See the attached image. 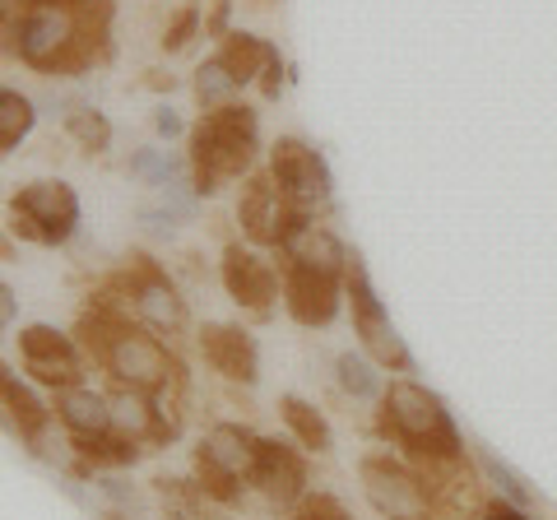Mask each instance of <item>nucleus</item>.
Masks as SVG:
<instances>
[{"label": "nucleus", "instance_id": "nucleus-1", "mask_svg": "<svg viewBox=\"0 0 557 520\" xmlns=\"http://www.w3.org/2000/svg\"><path fill=\"white\" fill-rule=\"evenodd\" d=\"M381 423L395 432V442L413 460H465V442L450 409L437 391L418 386V381H391L381 391Z\"/></svg>", "mask_w": 557, "mask_h": 520}, {"label": "nucleus", "instance_id": "nucleus-2", "mask_svg": "<svg viewBox=\"0 0 557 520\" xmlns=\"http://www.w3.org/2000/svg\"><path fill=\"white\" fill-rule=\"evenodd\" d=\"M256 159V112L223 102V108L205 112L190 131V168H196V190L209 196L219 190L223 177L247 172Z\"/></svg>", "mask_w": 557, "mask_h": 520}, {"label": "nucleus", "instance_id": "nucleus-3", "mask_svg": "<svg viewBox=\"0 0 557 520\" xmlns=\"http://www.w3.org/2000/svg\"><path fill=\"white\" fill-rule=\"evenodd\" d=\"M89 10H61V5L28 0V14L20 24V57L33 71H79V65H89L94 51L84 42Z\"/></svg>", "mask_w": 557, "mask_h": 520}, {"label": "nucleus", "instance_id": "nucleus-4", "mask_svg": "<svg viewBox=\"0 0 557 520\" xmlns=\"http://www.w3.org/2000/svg\"><path fill=\"white\" fill-rule=\"evenodd\" d=\"M98 358L108 362V372L121 381V386L153 395V405L159 409H163L168 386H182V362L163 349L159 335L135 331V325H121V331L98 349Z\"/></svg>", "mask_w": 557, "mask_h": 520}, {"label": "nucleus", "instance_id": "nucleus-5", "mask_svg": "<svg viewBox=\"0 0 557 520\" xmlns=\"http://www.w3.org/2000/svg\"><path fill=\"white\" fill-rule=\"evenodd\" d=\"M344 293H348V307H354V331L362 339V349H368V358L376 362V368L409 372L413 354L391 325V311H386V302L376 298V288H372V280H368V270H362L358 256H348V265H344Z\"/></svg>", "mask_w": 557, "mask_h": 520}, {"label": "nucleus", "instance_id": "nucleus-6", "mask_svg": "<svg viewBox=\"0 0 557 520\" xmlns=\"http://www.w3.org/2000/svg\"><path fill=\"white\" fill-rule=\"evenodd\" d=\"M362 493L381 520H432V493L418 470L391 456H362L358 465Z\"/></svg>", "mask_w": 557, "mask_h": 520}, {"label": "nucleus", "instance_id": "nucleus-7", "mask_svg": "<svg viewBox=\"0 0 557 520\" xmlns=\"http://www.w3.org/2000/svg\"><path fill=\"white\" fill-rule=\"evenodd\" d=\"M14 223L10 228L38 242V247H57L79 228V196L65 182H33L10 200Z\"/></svg>", "mask_w": 557, "mask_h": 520}, {"label": "nucleus", "instance_id": "nucleus-8", "mask_svg": "<svg viewBox=\"0 0 557 520\" xmlns=\"http://www.w3.org/2000/svg\"><path fill=\"white\" fill-rule=\"evenodd\" d=\"M237 219H242V228H247V237L260 242V247H288V242L307 228V210L293 205L284 190L274 186L270 172H256V177L242 186Z\"/></svg>", "mask_w": 557, "mask_h": 520}, {"label": "nucleus", "instance_id": "nucleus-9", "mask_svg": "<svg viewBox=\"0 0 557 520\" xmlns=\"http://www.w3.org/2000/svg\"><path fill=\"white\" fill-rule=\"evenodd\" d=\"M256 442L247 428H237V423H219L214 432L205 437L200 446V488L209 497H219V502H233L237 497V483L242 479H251V460H256Z\"/></svg>", "mask_w": 557, "mask_h": 520}, {"label": "nucleus", "instance_id": "nucleus-10", "mask_svg": "<svg viewBox=\"0 0 557 520\" xmlns=\"http://www.w3.org/2000/svg\"><path fill=\"white\" fill-rule=\"evenodd\" d=\"M284 302H288V317L298 325H330L344 307V274L335 270H317V265H302V260H288V274H284Z\"/></svg>", "mask_w": 557, "mask_h": 520}, {"label": "nucleus", "instance_id": "nucleus-11", "mask_svg": "<svg viewBox=\"0 0 557 520\" xmlns=\"http://www.w3.org/2000/svg\"><path fill=\"white\" fill-rule=\"evenodd\" d=\"M270 177L293 205H302V210L330 200V168L321 153L302 140H278L270 149Z\"/></svg>", "mask_w": 557, "mask_h": 520}, {"label": "nucleus", "instance_id": "nucleus-12", "mask_svg": "<svg viewBox=\"0 0 557 520\" xmlns=\"http://www.w3.org/2000/svg\"><path fill=\"white\" fill-rule=\"evenodd\" d=\"M247 483L265 502H274V507H293V502H302V493H307V465L293 446H278V442L260 437Z\"/></svg>", "mask_w": 557, "mask_h": 520}, {"label": "nucleus", "instance_id": "nucleus-13", "mask_svg": "<svg viewBox=\"0 0 557 520\" xmlns=\"http://www.w3.org/2000/svg\"><path fill=\"white\" fill-rule=\"evenodd\" d=\"M20 349H24V368L33 372V381L57 386V391L79 386V376H84L79 354L61 331H51V325H28V331L20 335Z\"/></svg>", "mask_w": 557, "mask_h": 520}, {"label": "nucleus", "instance_id": "nucleus-14", "mask_svg": "<svg viewBox=\"0 0 557 520\" xmlns=\"http://www.w3.org/2000/svg\"><path fill=\"white\" fill-rule=\"evenodd\" d=\"M135 265L121 284H126V302L135 307V317H145L149 325H159V331H177L186 325V307L177 298V288H172L159 265H149V256H131Z\"/></svg>", "mask_w": 557, "mask_h": 520}, {"label": "nucleus", "instance_id": "nucleus-15", "mask_svg": "<svg viewBox=\"0 0 557 520\" xmlns=\"http://www.w3.org/2000/svg\"><path fill=\"white\" fill-rule=\"evenodd\" d=\"M223 288H228V298H233L237 307H247V311H270L274 298H278L274 270H270L260 256L242 251V247L223 251Z\"/></svg>", "mask_w": 557, "mask_h": 520}, {"label": "nucleus", "instance_id": "nucleus-16", "mask_svg": "<svg viewBox=\"0 0 557 520\" xmlns=\"http://www.w3.org/2000/svg\"><path fill=\"white\" fill-rule=\"evenodd\" d=\"M200 354L214 372H223L228 381H256V344L247 331L237 325H205L200 331Z\"/></svg>", "mask_w": 557, "mask_h": 520}, {"label": "nucleus", "instance_id": "nucleus-17", "mask_svg": "<svg viewBox=\"0 0 557 520\" xmlns=\"http://www.w3.org/2000/svg\"><path fill=\"white\" fill-rule=\"evenodd\" d=\"M57 413L61 423L75 432V437H102L112 432V400L98 391H84V386H70L57 395Z\"/></svg>", "mask_w": 557, "mask_h": 520}, {"label": "nucleus", "instance_id": "nucleus-18", "mask_svg": "<svg viewBox=\"0 0 557 520\" xmlns=\"http://www.w3.org/2000/svg\"><path fill=\"white\" fill-rule=\"evenodd\" d=\"M0 409H5V419L24 432V437H38V432L47 428V409L42 400L33 395L20 376H14L5 362H0Z\"/></svg>", "mask_w": 557, "mask_h": 520}, {"label": "nucleus", "instance_id": "nucleus-19", "mask_svg": "<svg viewBox=\"0 0 557 520\" xmlns=\"http://www.w3.org/2000/svg\"><path fill=\"white\" fill-rule=\"evenodd\" d=\"M274 57H278V51L265 38H251V33H233V38L223 42V51H219L223 71H228L237 84H251L256 75H265V65Z\"/></svg>", "mask_w": 557, "mask_h": 520}, {"label": "nucleus", "instance_id": "nucleus-20", "mask_svg": "<svg viewBox=\"0 0 557 520\" xmlns=\"http://www.w3.org/2000/svg\"><path fill=\"white\" fill-rule=\"evenodd\" d=\"M278 409H284V423L293 428V437H298L307 450H317V456H321V450L335 446V437H330V423L321 419V409L307 405L302 395H284V405H278Z\"/></svg>", "mask_w": 557, "mask_h": 520}, {"label": "nucleus", "instance_id": "nucleus-21", "mask_svg": "<svg viewBox=\"0 0 557 520\" xmlns=\"http://www.w3.org/2000/svg\"><path fill=\"white\" fill-rule=\"evenodd\" d=\"M33 121H38V112H33V102L24 94L0 89V153H10L14 145H20L33 131Z\"/></svg>", "mask_w": 557, "mask_h": 520}, {"label": "nucleus", "instance_id": "nucleus-22", "mask_svg": "<svg viewBox=\"0 0 557 520\" xmlns=\"http://www.w3.org/2000/svg\"><path fill=\"white\" fill-rule=\"evenodd\" d=\"M339 386L348 391V395H358V400H376L381 391V376H376V368H372V358H358V354H339Z\"/></svg>", "mask_w": 557, "mask_h": 520}, {"label": "nucleus", "instance_id": "nucleus-23", "mask_svg": "<svg viewBox=\"0 0 557 520\" xmlns=\"http://www.w3.org/2000/svg\"><path fill=\"white\" fill-rule=\"evenodd\" d=\"M483 470H487V479H493L497 488H502V497L516 502V507H530V502H534V488H525V479H520L511 465H502L493 450H483Z\"/></svg>", "mask_w": 557, "mask_h": 520}, {"label": "nucleus", "instance_id": "nucleus-24", "mask_svg": "<svg viewBox=\"0 0 557 520\" xmlns=\"http://www.w3.org/2000/svg\"><path fill=\"white\" fill-rule=\"evenodd\" d=\"M70 135L84 145V149H108L112 145V126H108V116L102 112H75L70 116Z\"/></svg>", "mask_w": 557, "mask_h": 520}, {"label": "nucleus", "instance_id": "nucleus-25", "mask_svg": "<svg viewBox=\"0 0 557 520\" xmlns=\"http://www.w3.org/2000/svg\"><path fill=\"white\" fill-rule=\"evenodd\" d=\"M233 89H237V79L223 71V61H219V57L196 71V94H200V102H219V108H223V98H228Z\"/></svg>", "mask_w": 557, "mask_h": 520}, {"label": "nucleus", "instance_id": "nucleus-26", "mask_svg": "<svg viewBox=\"0 0 557 520\" xmlns=\"http://www.w3.org/2000/svg\"><path fill=\"white\" fill-rule=\"evenodd\" d=\"M298 520H354L344 511V502L339 497H330V493H317V497H302V507H298Z\"/></svg>", "mask_w": 557, "mask_h": 520}, {"label": "nucleus", "instance_id": "nucleus-27", "mask_svg": "<svg viewBox=\"0 0 557 520\" xmlns=\"http://www.w3.org/2000/svg\"><path fill=\"white\" fill-rule=\"evenodd\" d=\"M131 172H139V177H149L153 186H168V177H172L177 168H172L168 159H159V153H135V159H131Z\"/></svg>", "mask_w": 557, "mask_h": 520}, {"label": "nucleus", "instance_id": "nucleus-28", "mask_svg": "<svg viewBox=\"0 0 557 520\" xmlns=\"http://www.w3.org/2000/svg\"><path fill=\"white\" fill-rule=\"evenodd\" d=\"M479 520H534L525 507H516V502L507 497H497V502H487V507L479 511Z\"/></svg>", "mask_w": 557, "mask_h": 520}, {"label": "nucleus", "instance_id": "nucleus-29", "mask_svg": "<svg viewBox=\"0 0 557 520\" xmlns=\"http://www.w3.org/2000/svg\"><path fill=\"white\" fill-rule=\"evenodd\" d=\"M196 20H200V14H196V10H182V14H177V24H172V28H168V38H163V47H172V51H177V47H186V38H190V33H196Z\"/></svg>", "mask_w": 557, "mask_h": 520}, {"label": "nucleus", "instance_id": "nucleus-30", "mask_svg": "<svg viewBox=\"0 0 557 520\" xmlns=\"http://www.w3.org/2000/svg\"><path fill=\"white\" fill-rule=\"evenodd\" d=\"M14 311H20V302H14V293L0 284V331H5V325L14 321Z\"/></svg>", "mask_w": 557, "mask_h": 520}, {"label": "nucleus", "instance_id": "nucleus-31", "mask_svg": "<svg viewBox=\"0 0 557 520\" xmlns=\"http://www.w3.org/2000/svg\"><path fill=\"white\" fill-rule=\"evenodd\" d=\"M153 126H159V135H177V131H182V121L172 116V112H159V116H153Z\"/></svg>", "mask_w": 557, "mask_h": 520}, {"label": "nucleus", "instance_id": "nucleus-32", "mask_svg": "<svg viewBox=\"0 0 557 520\" xmlns=\"http://www.w3.org/2000/svg\"><path fill=\"white\" fill-rule=\"evenodd\" d=\"M38 5H61V10H89L94 0H38Z\"/></svg>", "mask_w": 557, "mask_h": 520}]
</instances>
